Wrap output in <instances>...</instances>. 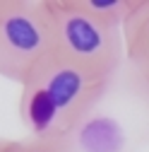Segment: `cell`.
Instances as JSON below:
<instances>
[{"mask_svg": "<svg viewBox=\"0 0 149 152\" xmlns=\"http://www.w3.org/2000/svg\"><path fill=\"white\" fill-rule=\"evenodd\" d=\"M113 77L55 53L22 87L20 113L31 138H72Z\"/></svg>", "mask_w": 149, "mask_h": 152, "instance_id": "6da1fadb", "label": "cell"}, {"mask_svg": "<svg viewBox=\"0 0 149 152\" xmlns=\"http://www.w3.org/2000/svg\"><path fill=\"white\" fill-rule=\"evenodd\" d=\"M53 27L55 53L116 80L127 63L123 29H113L91 17L80 0H46Z\"/></svg>", "mask_w": 149, "mask_h": 152, "instance_id": "7a4b0ae2", "label": "cell"}, {"mask_svg": "<svg viewBox=\"0 0 149 152\" xmlns=\"http://www.w3.org/2000/svg\"><path fill=\"white\" fill-rule=\"evenodd\" d=\"M53 56L55 41L46 0H0V77L24 87Z\"/></svg>", "mask_w": 149, "mask_h": 152, "instance_id": "3957f363", "label": "cell"}, {"mask_svg": "<svg viewBox=\"0 0 149 152\" xmlns=\"http://www.w3.org/2000/svg\"><path fill=\"white\" fill-rule=\"evenodd\" d=\"M123 39H125V53L137 56L149 51V0L135 3L127 22L123 27Z\"/></svg>", "mask_w": 149, "mask_h": 152, "instance_id": "277c9868", "label": "cell"}, {"mask_svg": "<svg viewBox=\"0 0 149 152\" xmlns=\"http://www.w3.org/2000/svg\"><path fill=\"white\" fill-rule=\"evenodd\" d=\"M80 3L91 17H96L99 22L113 29H123L135 7V3H130V0H80Z\"/></svg>", "mask_w": 149, "mask_h": 152, "instance_id": "5b68a950", "label": "cell"}, {"mask_svg": "<svg viewBox=\"0 0 149 152\" xmlns=\"http://www.w3.org/2000/svg\"><path fill=\"white\" fill-rule=\"evenodd\" d=\"M127 77L135 94L144 104H149V51L127 58Z\"/></svg>", "mask_w": 149, "mask_h": 152, "instance_id": "8992f818", "label": "cell"}, {"mask_svg": "<svg viewBox=\"0 0 149 152\" xmlns=\"http://www.w3.org/2000/svg\"><path fill=\"white\" fill-rule=\"evenodd\" d=\"M14 152H77L72 138H29L14 140Z\"/></svg>", "mask_w": 149, "mask_h": 152, "instance_id": "52a82bcc", "label": "cell"}, {"mask_svg": "<svg viewBox=\"0 0 149 152\" xmlns=\"http://www.w3.org/2000/svg\"><path fill=\"white\" fill-rule=\"evenodd\" d=\"M0 152H14V140L0 138Z\"/></svg>", "mask_w": 149, "mask_h": 152, "instance_id": "ba28073f", "label": "cell"}]
</instances>
